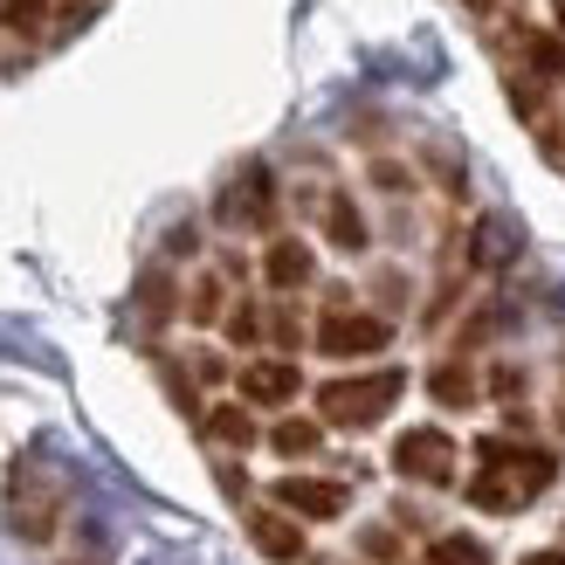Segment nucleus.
<instances>
[{
    "instance_id": "obj_1",
    "label": "nucleus",
    "mask_w": 565,
    "mask_h": 565,
    "mask_svg": "<svg viewBox=\"0 0 565 565\" xmlns=\"http://www.w3.org/2000/svg\"><path fill=\"white\" fill-rule=\"evenodd\" d=\"M476 456H483V476L469 483L476 511H518V503H531L558 476L552 448H524V441H503V435L476 441Z\"/></svg>"
},
{
    "instance_id": "obj_2",
    "label": "nucleus",
    "mask_w": 565,
    "mask_h": 565,
    "mask_svg": "<svg viewBox=\"0 0 565 565\" xmlns=\"http://www.w3.org/2000/svg\"><path fill=\"white\" fill-rule=\"evenodd\" d=\"M401 393H407V373L401 365H380V373H352V380L318 386V414L331 420V428H373V420L393 414Z\"/></svg>"
},
{
    "instance_id": "obj_3",
    "label": "nucleus",
    "mask_w": 565,
    "mask_h": 565,
    "mask_svg": "<svg viewBox=\"0 0 565 565\" xmlns=\"http://www.w3.org/2000/svg\"><path fill=\"white\" fill-rule=\"evenodd\" d=\"M63 503H70V483H63L55 469L21 462V469L8 476V524H14V539L49 545V539H55V524H63Z\"/></svg>"
},
{
    "instance_id": "obj_4",
    "label": "nucleus",
    "mask_w": 565,
    "mask_h": 565,
    "mask_svg": "<svg viewBox=\"0 0 565 565\" xmlns=\"http://www.w3.org/2000/svg\"><path fill=\"white\" fill-rule=\"evenodd\" d=\"M393 469L407 476V483H456V441H448L441 428H407L401 441H393Z\"/></svg>"
},
{
    "instance_id": "obj_5",
    "label": "nucleus",
    "mask_w": 565,
    "mask_h": 565,
    "mask_svg": "<svg viewBox=\"0 0 565 565\" xmlns=\"http://www.w3.org/2000/svg\"><path fill=\"white\" fill-rule=\"evenodd\" d=\"M386 338H393L386 318H365V310H324L318 352L324 359H365V352H386Z\"/></svg>"
},
{
    "instance_id": "obj_6",
    "label": "nucleus",
    "mask_w": 565,
    "mask_h": 565,
    "mask_svg": "<svg viewBox=\"0 0 565 565\" xmlns=\"http://www.w3.org/2000/svg\"><path fill=\"white\" fill-rule=\"evenodd\" d=\"M276 503H282L290 518H338L352 497H345V483H324V476H282V483H276Z\"/></svg>"
},
{
    "instance_id": "obj_7",
    "label": "nucleus",
    "mask_w": 565,
    "mask_h": 565,
    "mask_svg": "<svg viewBox=\"0 0 565 565\" xmlns=\"http://www.w3.org/2000/svg\"><path fill=\"white\" fill-rule=\"evenodd\" d=\"M297 365L290 359H256V365H242V401L248 407H282V401H297Z\"/></svg>"
},
{
    "instance_id": "obj_8",
    "label": "nucleus",
    "mask_w": 565,
    "mask_h": 565,
    "mask_svg": "<svg viewBox=\"0 0 565 565\" xmlns=\"http://www.w3.org/2000/svg\"><path fill=\"white\" fill-rule=\"evenodd\" d=\"M221 214H228V221H248V228H263V221L276 214L269 166H242V180H235V193H228V201H221Z\"/></svg>"
},
{
    "instance_id": "obj_9",
    "label": "nucleus",
    "mask_w": 565,
    "mask_h": 565,
    "mask_svg": "<svg viewBox=\"0 0 565 565\" xmlns=\"http://www.w3.org/2000/svg\"><path fill=\"white\" fill-rule=\"evenodd\" d=\"M248 539H256V552L276 558V565H297V558H303V531H297L290 518H276V511H256V518H248Z\"/></svg>"
},
{
    "instance_id": "obj_10",
    "label": "nucleus",
    "mask_w": 565,
    "mask_h": 565,
    "mask_svg": "<svg viewBox=\"0 0 565 565\" xmlns=\"http://www.w3.org/2000/svg\"><path fill=\"white\" fill-rule=\"evenodd\" d=\"M263 276L276 282V290H303V282H310V248L303 242H269Z\"/></svg>"
},
{
    "instance_id": "obj_11",
    "label": "nucleus",
    "mask_w": 565,
    "mask_h": 565,
    "mask_svg": "<svg viewBox=\"0 0 565 565\" xmlns=\"http://www.w3.org/2000/svg\"><path fill=\"white\" fill-rule=\"evenodd\" d=\"M324 228H331L338 248H352V256L365 248V221H359V207L345 201V193H331V201H324Z\"/></svg>"
},
{
    "instance_id": "obj_12",
    "label": "nucleus",
    "mask_w": 565,
    "mask_h": 565,
    "mask_svg": "<svg viewBox=\"0 0 565 565\" xmlns=\"http://www.w3.org/2000/svg\"><path fill=\"white\" fill-rule=\"evenodd\" d=\"M428 565H490V545L469 539V531H448V539L428 545Z\"/></svg>"
},
{
    "instance_id": "obj_13",
    "label": "nucleus",
    "mask_w": 565,
    "mask_h": 565,
    "mask_svg": "<svg viewBox=\"0 0 565 565\" xmlns=\"http://www.w3.org/2000/svg\"><path fill=\"white\" fill-rule=\"evenodd\" d=\"M207 435L228 441V448H248V441H256V420H248V407H214L207 414Z\"/></svg>"
},
{
    "instance_id": "obj_14",
    "label": "nucleus",
    "mask_w": 565,
    "mask_h": 565,
    "mask_svg": "<svg viewBox=\"0 0 565 565\" xmlns=\"http://www.w3.org/2000/svg\"><path fill=\"white\" fill-rule=\"evenodd\" d=\"M269 441H276V456H318L324 428H318V420H282V428H276Z\"/></svg>"
},
{
    "instance_id": "obj_15",
    "label": "nucleus",
    "mask_w": 565,
    "mask_h": 565,
    "mask_svg": "<svg viewBox=\"0 0 565 565\" xmlns=\"http://www.w3.org/2000/svg\"><path fill=\"white\" fill-rule=\"evenodd\" d=\"M428 386H435V401H448V407H469V401H476V380L462 373V365H441Z\"/></svg>"
},
{
    "instance_id": "obj_16",
    "label": "nucleus",
    "mask_w": 565,
    "mask_h": 565,
    "mask_svg": "<svg viewBox=\"0 0 565 565\" xmlns=\"http://www.w3.org/2000/svg\"><path fill=\"white\" fill-rule=\"evenodd\" d=\"M0 28H14V35H35V28H42V0H8V8H0Z\"/></svg>"
},
{
    "instance_id": "obj_17",
    "label": "nucleus",
    "mask_w": 565,
    "mask_h": 565,
    "mask_svg": "<svg viewBox=\"0 0 565 565\" xmlns=\"http://www.w3.org/2000/svg\"><path fill=\"white\" fill-rule=\"evenodd\" d=\"M228 338H235V345H256V338H263V318H256V303H235V318H228Z\"/></svg>"
},
{
    "instance_id": "obj_18",
    "label": "nucleus",
    "mask_w": 565,
    "mask_h": 565,
    "mask_svg": "<svg viewBox=\"0 0 565 565\" xmlns=\"http://www.w3.org/2000/svg\"><path fill=\"white\" fill-rule=\"evenodd\" d=\"M214 310H221V282H201V290H193V310H186V318H214Z\"/></svg>"
},
{
    "instance_id": "obj_19",
    "label": "nucleus",
    "mask_w": 565,
    "mask_h": 565,
    "mask_svg": "<svg viewBox=\"0 0 565 565\" xmlns=\"http://www.w3.org/2000/svg\"><path fill=\"white\" fill-rule=\"evenodd\" d=\"M524 565H565V552H524Z\"/></svg>"
},
{
    "instance_id": "obj_20",
    "label": "nucleus",
    "mask_w": 565,
    "mask_h": 565,
    "mask_svg": "<svg viewBox=\"0 0 565 565\" xmlns=\"http://www.w3.org/2000/svg\"><path fill=\"white\" fill-rule=\"evenodd\" d=\"M558 21H565V0H558Z\"/></svg>"
}]
</instances>
